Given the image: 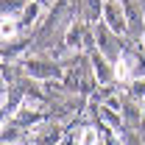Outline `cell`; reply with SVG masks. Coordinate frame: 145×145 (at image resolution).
I'll return each instance as SVG.
<instances>
[{
    "mask_svg": "<svg viewBox=\"0 0 145 145\" xmlns=\"http://www.w3.org/2000/svg\"><path fill=\"white\" fill-rule=\"evenodd\" d=\"M103 22L109 25V31H114V34H126V14H123V3H117V0H109L106 6H103Z\"/></svg>",
    "mask_w": 145,
    "mask_h": 145,
    "instance_id": "1",
    "label": "cell"
},
{
    "mask_svg": "<svg viewBox=\"0 0 145 145\" xmlns=\"http://www.w3.org/2000/svg\"><path fill=\"white\" fill-rule=\"evenodd\" d=\"M142 48H145V31H142Z\"/></svg>",
    "mask_w": 145,
    "mask_h": 145,
    "instance_id": "11",
    "label": "cell"
},
{
    "mask_svg": "<svg viewBox=\"0 0 145 145\" xmlns=\"http://www.w3.org/2000/svg\"><path fill=\"white\" fill-rule=\"evenodd\" d=\"M0 34H3V39H11V36L17 34V20L3 17V28H0Z\"/></svg>",
    "mask_w": 145,
    "mask_h": 145,
    "instance_id": "8",
    "label": "cell"
},
{
    "mask_svg": "<svg viewBox=\"0 0 145 145\" xmlns=\"http://www.w3.org/2000/svg\"><path fill=\"white\" fill-rule=\"evenodd\" d=\"M142 112H145V95H142Z\"/></svg>",
    "mask_w": 145,
    "mask_h": 145,
    "instance_id": "10",
    "label": "cell"
},
{
    "mask_svg": "<svg viewBox=\"0 0 145 145\" xmlns=\"http://www.w3.org/2000/svg\"><path fill=\"white\" fill-rule=\"evenodd\" d=\"M61 140V128L59 126H48L45 131H39L34 137V145H59Z\"/></svg>",
    "mask_w": 145,
    "mask_h": 145,
    "instance_id": "2",
    "label": "cell"
},
{
    "mask_svg": "<svg viewBox=\"0 0 145 145\" xmlns=\"http://www.w3.org/2000/svg\"><path fill=\"white\" fill-rule=\"evenodd\" d=\"M92 64H95V75H98V81H101V84H106L109 78H114V70H109L106 59H103L101 53L92 56Z\"/></svg>",
    "mask_w": 145,
    "mask_h": 145,
    "instance_id": "3",
    "label": "cell"
},
{
    "mask_svg": "<svg viewBox=\"0 0 145 145\" xmlns=\"http://www.w3.org/2000/svg\"><path fill=\"white\" fill-rule=\"evenodd\" d=\"M101 137H98V128H84L78 134V145H98Z\"/></svg>",
    "mask_w": 145,
    "mask_h": 145,
    "instance_id": "7",
    "label": "cell"
},
{
    "mask_svg": "<svg viewBox=\"0 0 145 145\" xmlns=\"http://www.w3.org/2000/svg\"><path fill=\"white\" fill-rule=\"evenodd\" d=\"M28 72H31V75H36V78H56V75H59V70H56V67H50V64H42V61L28 64Z\"/></svg>",
    "mask_w": 145,
    "mask_h": 145,
    "instance_id": "5",
    "label": "cell"
},
{
    "mask_svg": "<svg viewBox=\"0 0 145 145\" xmlns=\"http://www.w3.org/2000/svg\"><path fill=\"white\" fill-rule=\"evenodd\" d=\"M39 11H42V6L36 3V0H31L25 8H22V17H20V25L22 28H28V25H34L36 22V17H39Z\"/></svg>",
    "mask_w": 145,
    "mask_h": 145,
    "instance_id": "4",
    "label": "cell"
},
{
    "mask_svg": "<svg viewBox=\"0 0 145 145\" xmlns=\"http://www.w3.org/2000/svg\"><path fill=\"white\" fill-rule=\"evenodd\" d=\"M67 48H81V22H72L70 31H67Z\"/></svg>",
    "mask_w": 145,
    "mask_h": 145,
    "instance_id": "6",
    "label": "cell"
},
{
    "mask_svg": "<svg viewBox=\"0 0 145 145\" xmlns=\"http://www.w3.org/2000/svg\"><path fill=\"white\" fill-rule=\"evenodd\" d=\"M87 8H89V17H98V11H101V0H87Z\"/></svg>",
    "mask_w": 145,
    "mask_h": 145,
    "instance_id": "9",
    "label": "cell"
}]
</instances>
